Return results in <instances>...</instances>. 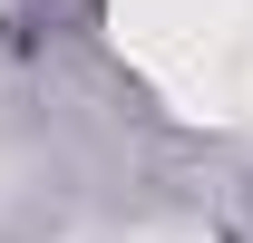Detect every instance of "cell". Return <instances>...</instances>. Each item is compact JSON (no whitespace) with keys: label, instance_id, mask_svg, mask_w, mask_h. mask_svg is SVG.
<instances>
[{"label":"cell","instance_id":"obj_1","mask_svg":"<svg viewBox=\"0 0 253 243\" xmlns=\"http://www.w3.org/2000/svg\"><path fill=\"white\" fill-rule=\"evenodd\" d=\"M107 20L185 117H253V0H107Z\"/></svg>","mask_w":253,"mask_h":243}]
</instances>
